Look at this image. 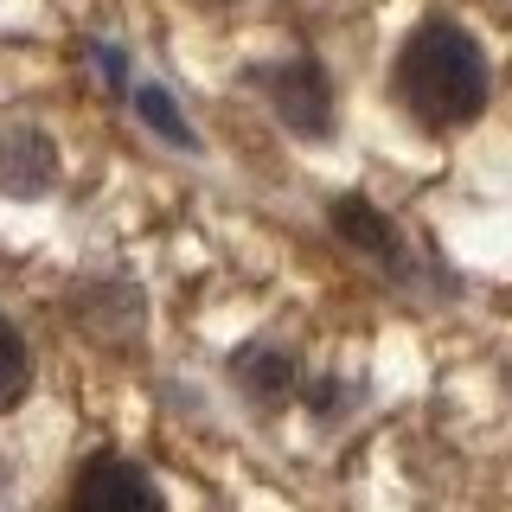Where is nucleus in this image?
<instances>
[{
  "instance_id": "obj_1",
  "label": "nucleus",
  "mask_w": 512,
  "mask_h": 512,
  "mask_svg": "<svg viewBox=\"0 0 512 512\" xmlns=\"http://www.w3.org/2000/svg\"><path fill=\"white\" fill-rule=\"evenodd\" d=\"M397 96L416 122L429 128H461L487 109V58H480L474 32L429 20L416 26L397 52Z\"/></svg>"
},
{
  "instance_id": "obj_2",
  "label": "nucleus",
  "mask_w": 512,
  "mask_h": 512,
  "mask_svg": "<svg viewBox=\"0 0 512 512\" xmlns=\"http://www.w3.org/2000/svg\"><path fill=\"white\" fill-rule=\"evenodd\" d=\"M263 90H269V109L282 116V128H295V135H327L333 128V84L314 58L269 64Z\"/></svg>"
},
{
  "instance_id": "obj_3",
  "label": "nucleus",
  "mask_w": 512,
  "mask_h": 512,
  "mask_svg": "<svg viewBox=\"0 0 512 512\" xmlns=\"http://www.w3.org/2000/svg\"><path fill=\"white\" fill-rule=\"evenodd\" d=\"M58 186V141L32 122L0 128V192L7 199H45Z\"/></svg>"
},
{
  "instance_id": "obj_4",
  "label": "nucleus",
  "mask_w": 512,
  "mask_h": 512,
  "mask_svg": "<svg viewBox=\"0 0 512 512\" xmlns=\"http://www.w3.org/2000/svg\"><path fill=\"white\" fill-rule=\"evenodd\" d=\"M71 506H84V512H148L160 506V487L141 468H128V461L116 455H96L84 474H77V487H71Z\"/></svg>"
},
{
  "instance_id": "obj_5",
  "label": "nucleus",
  "mask_w": 512,
  "mask_h": 512,
  "mask_svg": "<svg viewBox=\"0 0 512 512\" xmlns=\"http://www.w3.org/2000/svg\"><path fill=\"white\" fill-rule=\"evenodd\" d=\"M333 231H340L352 250L378 256V263H404V237H397V224L384 218L378 205H365V199H340V205H333Z\"/></svg>"
},
{
  "instance_id": "obj_6",
  "label": "nucleus",
  "mask_w": 512,
  "mask_h": 512,
  "mask_svg": "<svg viewBox=\"0 0 512 512\" xmlns=\"http://www.w3.org/2000/svg\"><path fill=\"white\" fill-rule=\"evenodd\" d=\"M237 384H244L256 404H276V397H288V384H295V365L276 346H244L237 352Z\"/></svg>"
},
{
  "instance_id": "obj_7",
  "label": "nucleus",
  "mask_w": 512,
  "mask_h": 512,
  "mask_svg": "<svg viewBox=\"0 0 512 512\" xmlns=\"http://www.w3.org/2000/svg\"><path fill=\"white\" fill-rule=\"evenodd\" d=\"M26 384H32V352H26V340H20V327L0 314V410L20 404Z\"/></svg>"
},
{
  "instance_id": "obj_8",
  "label": "nucleus",
  "mask_w": 512,
  "mask_h": 512,
  "mask_svg": "<svg viewBox=\"0 0 512 512\" xmlns=\"http://www.w3.org/2000/svg\"><path fill=\"white\" fill-rule=\"evenodd\" d=\"M135 116L148 122L160 141H173V148H192V128H186V116L173 109V96L160 90V84H141V90H135Z\"/></svg>"
},
{
  "instance_id": "obj_9",
  "label": "nucleus",
  "mask_w": 512,
  "mask_h": 512,
  "mask_svg": "<svg viewBox=\"0 0 512 512\" xmlns=\"http://www.w3.org/2000/svg\"><path fill=\"white\" fill-rule=\"evenodd\" d=\"M0 480H7V468H0Z\"/></svg>"
}]
</instances>
